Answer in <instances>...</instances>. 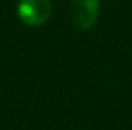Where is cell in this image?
Wrapping results in <instances>:
<instances>
[{
	"mask_svg": "<svg viewBox=\"0 0 132 130\" xmlns=\"http://www.w3.org/2000/svg\"><path fill=\"white\" fill-rule=\"evenodd\" d=\"M100 0H72L71 20L77 29H91L98 18Z\"/></svg>",
	"mask_w": 132,
	"mask_h": 130,
	"instance_id": "obj_2",
	"label": "cell"
},
{
	"mask_svg": "<svg viewBox=\"0 0 132 130\" xmlns=\"http://www.w3.org/2000/svg\"><path fill=\"white\" fill-rule=\"evenodd\" d=\"M17 14L25 25L40 26L51 15V3L49 0H20Z\"/></svg>",
	"mask_w": 132,
	"mask_h": 130,
	"instance_id": "obj_1",
	"label": "cell"
}]
</instances>
